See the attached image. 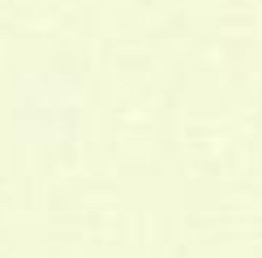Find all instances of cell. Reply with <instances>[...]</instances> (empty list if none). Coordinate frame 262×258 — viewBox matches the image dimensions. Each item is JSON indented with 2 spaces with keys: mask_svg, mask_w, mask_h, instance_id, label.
Returning <instances> with one entry per match:
<instances>
[{
  "mask_svg": "<svg viewBox=\"0 0 262 258\" xmlns=\"http://www.w3.org/2000/svg\"><path fill=\"white\" fill-rule=\"evenodd\" d=\"M5 125L35 150L73 146L91 125V86L64 64H30L5 86Z\"/></svg>",
  "mask_w": 262,
  "mask_h": 258,
  "instance_id": "1",
  "label": "cell"
}]
</instances>
